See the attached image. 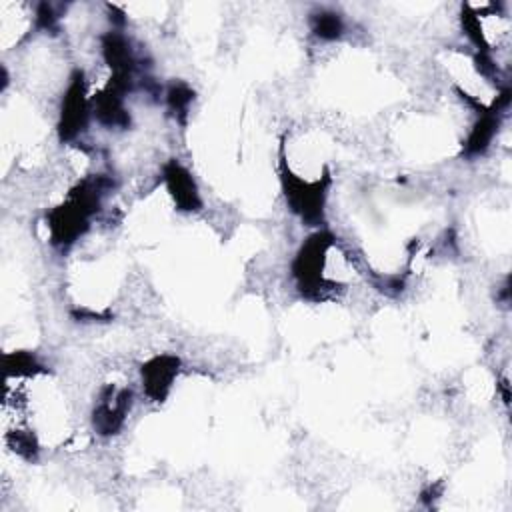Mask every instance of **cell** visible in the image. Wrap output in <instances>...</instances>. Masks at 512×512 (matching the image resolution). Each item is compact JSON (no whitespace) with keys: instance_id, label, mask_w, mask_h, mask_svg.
I'll return each mask as SVG.
<instances>
[{"instance_id":"obj_1","label":"cell","mask_w":512,"mask_h":512,"mask_svg":"<svg viewBox=\"0 0 512 512\" xmlns=\"http://www.w3.org/2000/svg\"><path fill=\"white\" fill-rule=\"evenodd\" d=\"M92 116L88 86L82 70H74L68 86L62 94L60 112H58V138L60 142L76 140L88 126V118Z\"/></svg>"},{"instance_id":"obj_2","label":"cell","mask_w":512,"mask_h":512,"mask_svg":"<svg viewBox=\"0 0 512 512\" xmlns=\"http://www.w3.org/2000/svg\"><path fill=\"white\" fill-rule=\"evenodd\" d=\"M132 392L128 388H108L100 394L92 412V426L100 436H114L122 430L130 412Z\"/></svg>"},{"instance_id":"obj_3","label":"cell","mask_w":512,"mask_h":512,"mask_svg":"<svg viewBox=\"0 0 512 512\" xmlns=\"http://www.w3.org/2000/svg\"><path fill=\"white\" fill-rule=\"evenodd\" d=\"M162 180L166 184L168 194L172 196L174 204L182 212H196L202 206V198L196 186V180L188 172L186 166H182L176 158L168 160L162 168Z\"/></svg>"},{"instance_id":"obj_4","label":"cell","mask_w":512,"mask_h":512,"mask_svg":"<svg viewBox=\"0 0 512 512\" xmlns=\"http://www.w3.org/2000/svg\"><path fill=\"white\" fill-rule=\"evenodd\" d=\"M178 366H180V360L170 354L154 356L152 360L142 364L140 380H142L144 394L154 402H162L172 388V382L178 374Z\"/></svg>"},{"instance_id":"obj_5","label":"cell","mask_w":512,"mask_h":512,"mask_svg":"<svg viewBox=\"0 0 512 512\" xmlns=\"http://www.w3.org/2000/svg\"><path fill=\"white\" fill-rule=\"evenodd\" d=\"M500 114L502 112L498 108H494V106H490L488 110L480 112V118L468 130V136H466L464 146H462V156L478 158V156L486 154V150L492 146L494 136L498 132Z\"/></svg>"},{"instance_id":"obj_6","label":"cell","mask_w":512,"mask_h":512,"mask_svg":"<svg viewBox=\"0 0 512 512\" xmlns=\"http://www.w3.org/2000/svg\"><path fill=\"white\" fill-rule=\"evenodd\" d=\"M310 30L316 38L332 42L344 34V20L340 14L332 10H320L310 16Z\"/></svg>"},{"instance_id":"obj_7","label":"cell","mask_w":512,"mask_h":512,"mask_svg":"<svg viewBox=\"0 0 512 512\" xmlns=\"http://www.w3.org/2000/svg\"><path fill=\"white\" fill-rule=\"evenodd\" d=\"M164 98H166V104L170 108V112L178 118V120H184L188 110H190V104L194 100V90L184 84V82H172L166 92H164Z\"/></svg>"}]
</instances>
